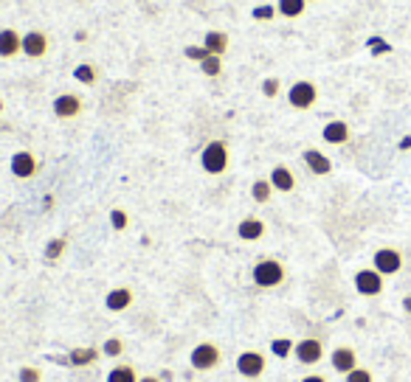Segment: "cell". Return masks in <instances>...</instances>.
<instances>
[{
  "instance_id": "ffe728a7",
  "label": "cell",
  "mask_w": 411,
  "mask_h": 382,
  "mask_svg": "<svg viewBox=\"0 0 411 382\" xmlns=\"http://www.w3.org/2000/svg\"><path fill=\"white\" fill-rule=\"evenodd\" d=\"M203 48L209 51V53L223 56L225 48H228V34H225V32H217V28H212V32H206V37H203Z\"/></svg>"
},
{
  "instance_id": "9a60e30c",
  "label": "cell",
  "mask_w": 411,
  "mask_h": 382,
  "mask_svg": "<svg viewBox=\"0 0 411 382\" xmlns=\"http://www.w3.org/2000/svg\"><path fill=\"white\" fill-rule=\"evenodd\" d=\"M265 222H262L259 217H245L240 225H237V237L243 242H259L262 237H265Z\"/></svg>"
},
{
  "instance_id": "ac0fdd59",
  "label": "cell",
  "mask_w": 411,
  "mask_h": 382,
  "mask_svg": "<svg viewBox=\"0 0 411 382\" xmlns=\"http://www.w3.org/2000/svg\"><path fill=\"white\" fill-rule=\"evenodd\" d=\"M321 138H324L327 143H333V146H341L352 138V130H349L346 121H327L324 130H321Z\"/></svg>"
},
{
  "instance_id": "f546056e",
  "label": "cell",
  "mask_w": 411,
  "mask_h": 382,
  "mask_svg": "<svg viewBox=\"0 0 411 382\" xmlns=\"http://www.w3.org/2000/svg\"><path fill=\"white\" fill-rule=\"evenodd\" d=\"M17 379H20V382H43V371L34 368V366H23V368L17 371Z\"/></svg>"
},
{
  "instance_id": "1f68e13d",
  "label": "cell",
  "mask_w": 411,
  "mask_h": 382,
  "mask_svg": "<svg viewBox=\"0 0 411 382\" xmlns=\"http://www.w3.org/2000/svg\"><path fill=\"white\" fill-rule=\"evenodd\" d=\"M262 96H268V99H276V96H279V79H276V76H271V79L262 82Z\"/></svg>"
},
{
  "instance_id": "7c38bea8",
  "label": "cell",
  "mask_w": 411,
  "mask_h": 382,
  "mask_svg": "<svg viewBox=\"0 0 411 382\" xmlns=\"http://www.w3.org/2000/svg\"><path fill=\"white\" fill-rule=\"evenodd\" d=\"M133 301H135V296H133L130 287H113L107 296H104V307L110 312H124V309L133 307Z\"/></svg>"
},
{
  "instance_id": "52a82bcc",
  "label": "cell",
  "mask_w": 411,
  "mask_h": 382,
  "mask_svg": "<svg viewBox=\"0 0 411 382\" xmlns=\"http://www.w3.org/2000/svg\"><path fill=\"white\" fill-rule=\"evenodd\" d=\"M265 366H268L265 355H262V351H254V348L243 351V355L237 357V371L245 379H259L262 374H265Z\"/></svg>"
},
{
  "instance_id": "d6986e66",
  "label": "cell",
  "mask_w": 411,
  "mask_h": 382,
  "mask_svg": "<svg viewBox=\"0 0 411 382\" xmlns=\"http://www.w3.org/2000/svg\"><path fill=\"white\" fill-rule=\"evenodd\" d=\"M102 357V348H93V346H76L68 351V363L82 368V366H93L96 360Z\"/></svg>"
},
{
  "instance_id": "8992f818",
  "label": "cell",
  "mask_w": 411,
  "mask_h": 382,
  "mask_svg": "<svg viewBox=\"0 0 411 382\" xmlns=\"http://www.w3.org/2000/svg\"><path fill=\"white\" fill-rule=\"evenodd\" d=\"M352 284H355V289L361 292V296L366 298H375L384 292V276H380L375 267H364L355 273V278H352Z\"/></svg>"
},
{
  "instance_id": "603a6c76",
  "label": "cell",
  "mask_w": 411,
  "mask_h": 382,
  "mask_svg": "<svg viewBox=\"0 0 411 382\" xmlns=\"http://www.w3.org/2000/svg\"><path fill=\"white\" fill-rule=\"evenodd\" d=\"M251 197H254V202L265 205V202L274 197V186H271V180H268V178L254 180V186H251Z\"/></svg>"
},
{
  "instance_id": "d6a6232c",
  "label": "cell",
  "mask_w": 411,
  "mask_h": 382,
  "mask_svg": "<svg viewBox=\"0 0 411 382\" xmlns=\"http://www.w3.org/2000/svg\"><path fill=\"white\" fill-rule=\"evenodd\" d=\"M186 56H189V60H195V62H203L206 56H209V51L197 48V45H186Z\"/></svg>"
},
{
  "instance_id": "8fae6325",
  "label": "cell",
  "mask_w": 411,
  "mask_h": 382,
  "mask_svg": "<svg viewBox=\"0 0 411 382\" xmlns=\"http://www.w3.org/2000/svg\"><path fill=\"white\" fill-rule=\"evenodd\" d=\"M23 53L28 56V60H43V56L48 53V34L40 32V28L25 32L23 34Z\"/></svg>"
},
{
  "instance_id": "2e32d148",
  "label": "cell",
  "mask_w": 411,
  "mask_h": 382,
  "mask_svg": "<svg viewBox=\"0 0 411 382\" xmlns=\"http://www.w3.org/2000/svg\"><path fill=\"white\" fill-rule=\"evenodd\" d=\"M302 160H304V166H307L313 174H318V178H324V174L333 171V160H330L324 152H318V150H304V152H302Z\"/></svg>"
},
{
  "instance_id": "4dcf8cb0",
  "label": "cell",
  "mask_w": 411,
  "mask_h": 382,
  "mask_svg": "<svg viewBox=\"0 0 411 382\" xmlns=\"http://www.w3.org/2000/svg\"><path fill=\"white\" fill-rule=\"evenodd\" d=\"M344 379L346 382H375V377H372L369 368H352L349 374H344Z\"/></svg>"
},
{
  "instance_id": "5b68a950",
  "label": "cell",
  "mask_w": 411,
  "mask_h": 382,
  "mask_svg": "<svg viewBox=\"0 0 411 382\" xmlns=\"http://www.w3.org/2000/svg\"><path fill=\"white\" fill-rule=\"evenodd\" d=\"M372 267L380 273V276H397L400 270H403V256H400V250L397 248H380V250H375V256H372Z\"/></svg>"
},
{
  "instance_id": "4316f807",
  "label": "cell",
  "mask_w": 411,
  "mask_h": 382,
  "mask_svg": "<svg viewBox=\"0 0 411 382\" xmlns=\"http://www.w3.org/2000/svg\"><path fill=\"white\" fill-rule=\"evenodd\" d=\"M293 346H296V343H293L290 337H276V340L271 343V355L279 357V360H285V357L293 355Z\"/></svg>"
},
{
  "instance_id": "9c48e42d",
  "label": "cell",
  "mask_w": 411,
  "mask_h": 382,
  "mask_svg": "<svg viewBox=\"0 0 411 382\" xmlns=\"http://www.w3.org/2000/svg\"><path fill=\"white\" fill-rule=\"evenodd\" d=\"M293 355H296V360L302 366H315V363L324 360V343L315 340V337H304L293 346Z\"/></svg>"
},
{
  "instance_id": "30bf717a",
  "label": "cell",
  "mask_w": 411,
  "mask_h": 382,
  "mask_svg": "<svg viewBox=\"0 0 411 382\" xmlns=\"http://www.w3.org/2000/svg\"><path fill=\"white\" fill-rule=\"evenodd\" d=\"M54 115L56 119H63V121H71V119H76V115H82V110H85V102L76 96V93H60L54 99Z\"/></svg>"
},
{
  "instance_id": "d4e9b609",
  "label": "cell",
  "mask_w": 411,
  "mask_h": 382,
  "mask_svg": "<svg viewBox=\"0 0 411 382\" xmlns=\"http://www.w3.org/2000/svg\"><path fill=\"white\" fill-rule=\"evenodd\" d=\"M65 250H68V239L65 237H56V239H51L48 245H45V259L48 261H56V259H63L65 256Z\"/></svg>"
},
{
  "instance_id": "3957f363",
  "label": "cell",
  "mask_w": 411,
  "mask_h": 382,
  "mask_svg": "<svg viewBox=\"0 0 411 382\" xmlns=\"http://www.w3.org/2000/svg\"><path fill=\"white\" fill-rule=\"evenodd\" d=\"M220 360H223V351L214 343H209V340L197 343L192 348V355H189V363H192L195 371H214L220 366Z\"/></svg>"
},
{
  "instance_id": "8d00e7d4",
  "label": "cell",
  "mask_w": 411,
  "mask_h": 382,
  "mask_svg": "<svg viewBox=\"0 0 411 382\" xmlns=\"http://www.w3.org/2000/svg\"><path fill=\"white\" fill-rule=\"evenodd\" d=\"M403 309L411 315V296H406V298H403Z\"/></svg>"
},
{
  "instance_id": "f1b7e54d",
  "label": "cell",
  "mask_w": 411,
  "mask_h": 382,
  "mask_svg": "<svg viewBox=\"0 0 411 382\" xmlns=\"http://www.w3.org/2000/svg\"><path fill=\"white\" fill-rule=\"evenodd\" d=\"M127 225H130V217H127V211L124 208H113L110 211V228L113 230H127Z\"/></svg>"
},
{
  "instance_id": "83f0119b",
  "label": "cell",
  "mask_w": 411,
  "mask_h": 382,
  "mask_svg": "<svg viewBox=\"0 0 411 382\" xmlns=\"http://www.w3.org/2000/svg\"><path fill=\"white\" fill-rule=\"evenodd\" d=\"M124 355V340L122 337H107L102 343V357H122Z\"/></svg>"
},
{
  "instance_id": "5bb4252c",
  "label": "cell",
  "mask_w": 411,
  "mask_h": 382,
  "mask_svg": "<svg viewBox=\"0 0 411 382\" xmlns=\"http://www.w3.org/2000/svg\"><path fill=\"white\" fill-rule=\"evenodd\" d=\"M330 363L338 374H349L352 368H358V355H355V348H349V346H338L333 355H330Z\"/></svg>"
},
{
  "instance_id": "277c9868",
  "label": "cell",
  "mask_w": 411,
  "mask_h": 382,
  "mask_svg": "<svg viewBox=\"0 0 411 382\" xmlns=\"http://www.w3.org/2000/svg\"><path fill=\"white\" fill-rule=\"evenodd\" d=\"M318 102V87L307 79L296 82V84H290V91H287V104L293 110H310L313 104Z\"/></svg>"
},
{
  "instance_id": "f35d334b",
  "label": "cell",
  "mask_w": 411,
  "mask_h": 382,
  "mask_svg": "<svg viewBox=\"0 0 411 382\" xmlns=\"http://www.w3.org/2000/svg\"><path fill=\"white\" fill-rule=\"evenodd\" d=\"M307 3H315V0H307Z\"/></svg>"
},
{
  "instance_id": "44dd1931",
  "label": "cell",
  "mask_w": 411,
  "mask_h": 382,
  "mask_svg": "<svg viewBox=\"0 0 411 382\" xmlns=\"http://www.w3.org/2000/svg\"><path fill=\"white\" fill-rule=\"evenodd\" d=\"M304 9H307V0H276V12L282 17H287V20L302 17Z\"/></svg>"
},
{
  "instance_id": "ba28073f",
  "label": "cell",
  "mask_w": 411,
  "mask_h": 382,
  "mask_svg": "<svg viewBox=\"0 0 411 382\" xmlns=\"http://www.w3.org/2000/svg\"><path fill=\"white\" fill-rule=\"evenodd\" d=\"M37 171H40V160H37L34 152L20 150V152L12 155V174L17 180H32Z\"/></svg>"
},
{
  "instance_id": "6da1fadb",
  "label": "cell",
  "mask_w": 411,
  "mask_h": 382,
  "mask_svg": "<svg viewBox=\"0 0 411 382\" xmlns=\"http://www.w3.org/2000/svg\"><path fill=\"white\" fill-rule=\"evenodd\" d=\"M285 264L279 259H259L251 270V278L259 289H276L285 281Z\"/></svg>"
},
{
  "instance_id": "74e56055",
  "label": "cell",
  "mask_w": 411,
  "mask_h": 382,
  "mask_svg": "<svg viewBox=\"0 0 411 382\" xmlns=\"http://www.w3.org/2000/svg\"><path fill=\"white\" fill-rule=\"evenodd\" d=\"M400 150H411V138H403V141H400Z\"/></svg>"
},
{
  "instance_id": "cb8c5ba5",
  "label": "cell",
  "mask_w": 411,
  "mask_h": 382,
  "mask_svg": "<svg viewBox=\"0 0 411 382\" xmlns=\"http://www.w3.org/2000/svg\"><path fill=\"white\" fill-rule=\"evenodd\" d=\"M74 79H76V82H82V84H96L99 71H96L91 62H82V65H76V68H74Z\"/></svg>"
},
{
  "instance_id": "e575fe53",
  "label": "cell",
  "mask_w": 411,
  "mask_h": 382,
  "mask_svg": "<svg viewBox=\"0 0 411 382\" xmlns=\"http://www.w3.org/2000/svg\"><path fill=\"white\" fill-rule=\"evenodd\" d=\"M299 382H327V377H321V374H307V377H302Z\"/></svg>"
},
{
  "instance_id": "7a4b0ae2",
  "label": "cell",
  "mask_w": 411,
  "mask_h": 382,
  "mask_svg": "<svg viewBox=\"0 0 411 382\" xmlns=\"http://www.w3.org/2000/svg\"><path fill=\"white\" fill-rule=\"evenodd\" d=\"M228 143L225 141H209L200 152V166L206 174H223L228 169Z\"/></svg>"
},
{
  "instance_id": "4fadbf2b",
  "label": "cell",
  "mask_w": 411,
  "mask_h": 382,
  "mask_svg": "<svg viewBox=\"0 0 411 382\" xmlns=\"http://www.w3.org/2000/svg\"><path fill=\"white\" fill-rule=\"evenodd\" d=\"M17 53H23V37L14 28H0V60H12Z\"/></svg>"
},
{
  "instance_id": "836d02e7",
  "label": "cell",
  "mask_w": 411,
  "mask_h": 382,
  "mask_svg": "<svg viewBox=\"0 0 411 382\" xmlns=\"http://www.w3.org/2000/svg\"><path fill=\"white\" fill-rule=\"evenodd\" d=\"M274 14H276L274 6H259V9H254V17H256V20H271Z\"/></svg>"
},
{
  "instance_id": "e0dca14e",
  "label": "cell",
  "mask_w": 411,
  "mask_h": 382,
  "mask_svg": "<svg viewBox=\"0 0 411 382\" xmlns=\"http://www.w3.org/2000/svg\"><path fill=\"white\" fill-rule=\"evenodd\" d=\"M271 186H274V191H282V194H290L293 189H296V174H293L287 166H274L271 169Z\"/></svg>"
},
{
  "instance_id": "7402d4cb",
  "label": "cell",
  "mask_w": 411,
  "mask_h": 382,
  "mask_svg": "<svg viewBox=\"0 0 411 382\" xmlns=\"http://www.w3.org/2000/svg\"><path fill=\"white\" fill-rule=\"evenodd\" d=\"M138 379H141V374H138L133 366L122 363V366L110 368V374H107V379H104V382H138Z\"/></svg>"
},
{
  "instance_id": "484cf974",
  "label": "cell",
  "mask_w": 411,
  "mask_h": 382,
  "mask_svg": "<svg viewBox=\"0 0 411 382\" xmlns=\"http://www.w3.org/2000/svg\"><path fill=\"white\" fill-rule=\"evenodd\" d=\"M200 71L209 76V79H214V76H220L223 73V56H217V53H209L206 60L200 62Z\"/></svg>"
},
{
  "instance_id": "d590c367",
  "label": "cell",
  "mask_w": 411,
  "mask_h": 382,
  "mask_svg": "<svg viewBox=\"0 0 411 382\" xmlns=\"http://www.w3.org/2000/svg\"><path fill=\"white\" fill-rule=\"evenodd\" d=\"M138 382H161V379H158V377H155V374H146V377H141V379H138Z\"/></svg>"
}]
</instances>
